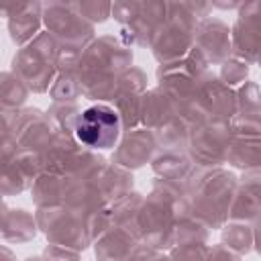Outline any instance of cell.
Returning a JSON list of instances; mask_svg holds the SVG:
<instances>
[{
	"mask_svg": "<svg viewBox=\"0 0 261 261\" xmlns=\"http://www.w3.org/2000/svg\"><path fill=\"white\" fill-rule=\"evenodd\" d=\"M75 137L90 149H110L120 137V116L112 106L94 104L75 122Z\"/></svg>",
	"mask_w": 261,
	"mask_h": 261,
	"instance_id": "6da1fadb",
	"label": "cell"
}]
</instances>
